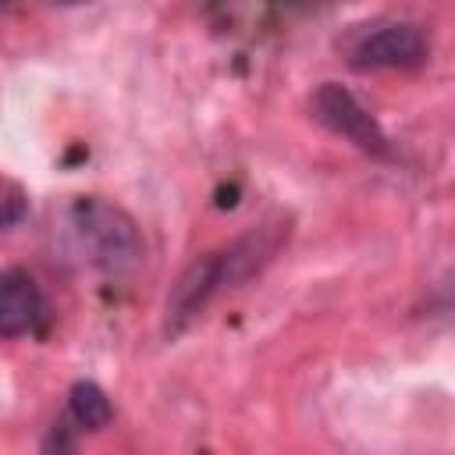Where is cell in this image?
<instances>
[{"instance_id": "6da1fadb", "label": "cell", "mask_w": 455, "mask_h": 455, "mask_svg": "<svg viewBox=\"0 0 455 455\" xmlns=\"http://www.w3.org/2000/svg\"><path fill=\"white\" fill-rule=\"evenodd\" d=\"M68 235L75 252L110 277L135 274L146 256L139 224L100 196H78L68 206Z\"/></svg>"}, {"instance_id": "7a4b0ae2", "label": "cell", "mask_w": 455, "mask_h": 455, "mask_svg": "<svg viewBox=\"0 0 455 455\" xmlns=\"http://www.w3.org/2000/svg\"><path fill=\"white\" fill-rule=\"evenodd\" d=\"M430 39L416 21H377L348 43L355 71H409L427 64Z\"/></svg>"}, {"instance_id": "3957f363", "label": "cell", "mask_w": 455, "mask_h": 455, "mask_svg": "<svg viewBox=\"0 0 455 455\" xmlns=\"http://www.w3.org/2000/svg\"><path fill=\"white\" fill-rule=\"evenodd\" d=\"M313 117L338 139L352 142L355 149H363L366 156L387 160L391 156V142L384 135V128L377 124V117L341 85V82H320L313 100H309Z\"/></svg>"}, {"instance_id": "277c9868", "label": "cell", "mask_w": 455, "mask_h": 455, "mask_svg": "<svg viewBox=\"0 0 455 455\" xmlns=\"http://www.w3.org/2000/svg\"><path fill=\"white\" fill-rule=\"evenodd\" d=\"M50 323V306L36 277L21 267H7L0 274V334L21 338L39 334Z\"/></svg>"}, {"instance_id": "5b68a950", "label": "cell", "mask_w": 455, "mask_h": 455, "mask_svg": "<svg viewBox=\"0 0 455 455\" xmlns=\"http://www.w3.org/2000/svg\"><path fill=\"white\" fill-rule=\"evenodd\" d=\"M68 412L82 430H103L114 419V405L107 398V391L92 380H78L68 395Z\"/></svg>"}, {"instance_id": "8992f818", "label": "cell", "mask_w": 455, "mask_h": 455, "mask_svg": "<svg viewBox=\"0 0 455 455\" xmlns=\"http://www.w3.org/2000/svg\"><path fill=\"white\" fill-rule=\"evenodd\" d=\"M25 210H28V199H25L21 185L18 181H4V199H0V224H4V231L18 228Z\"/></svg>"}, {"instance_id": "52a82bcc", "label": "cell", "mask_w": 455, "mask_h": 455, "mask_svg": "<svg viewBox=\"0 0 455 455\" xmlns=\"http://www.w3.org/2000/svg\"><path fill=\"white\" fill-rule=\"evenodd\" d=\"M43 455H78V441H75V434H71V427L64 423V419H57L50 430H46V437H43V448H39Z\"/></svg>"}]
</instances>
